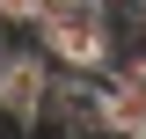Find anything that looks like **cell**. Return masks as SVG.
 <instances>
[{"label": "cell", "instance_id": "obj_1", "mask_svg": "<svg viewBox=\"0 0 146 139\" xmlns=\"http://www.w3.org/2000/svg\"><path fill=\"white\" fill-rule=\"evenodd\" d=\"M29 37H36V51L58 73L102 81L117 66V0H44L36 22H29Z\"/></svg>", "mask_w": 146, "mask_h": 139}, {"label": "cell", "instance_id": "obj_2", "mask_svg": "<svg viewBox=\"0 0 146 139\" xmlns=\"http://www.w3.org/2000/svg\"><path fill=\"white\" fill-rule=\"evenodd\" d=\"M51 81H58V66L44 51L7 44V51H0V124H7V132H29V124L51 110Z\"/></svg>", "mask_w": 146, "mask_h": 139}, {"label": "cell", "instance_id": "obj_3", "mask_svg": "<svg viewBox=\"0 0 146 139\" xmlns=\"http://www.w3.org/2000/svg\"><path fill=\"white\" fill-rule=\"evenodd\" d=\"M36 7H44V0H0V15L15 22V29H29V22H36Z\"/></svg>", "mask_w": 146, "mask_h": 139}, {"label": "cell", "instance_id": "obj_4", "mask_svg": "<svg viewBox=\"0 0 146 139\" xmlns=\"http://www.w3.org/2000/svg\"><path fill=\"white\" fill-rule=\"evenodd\" d=\"M124 7H131V22H139V37H146V0H124Z\"/></svg>", "mask_w": 146, "mask_h": 139}]
</instances>
